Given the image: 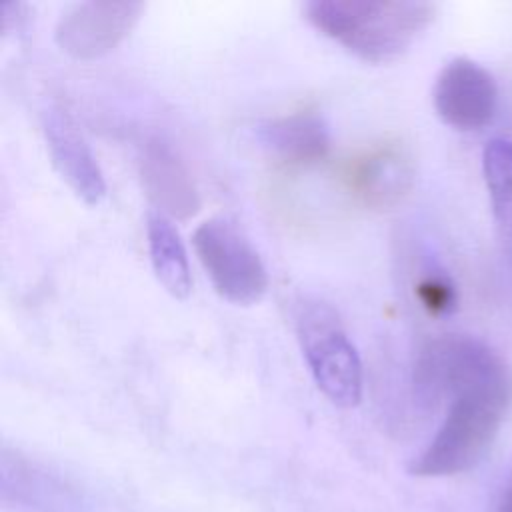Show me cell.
<instances>
[{
    "label": "cell",
    "mask_w": 512,
    "mask_h": 512,
    "mask_svg": "<svg viewBox=\"0 0 512 512\" xmlns=\"http://www.w3.org/2000/svg\"><path fill=\"white\" fill-rule=\"evenodd\" d=\"M482 174L498 240L512 258V142L494 138L484 146Z\"/></svg>",
    "instance_id": "obj_12"
},
{
    "label": "cell",
    "mask_w": 512,
    "mask_h": 512,
    "mask_svg": "<svg viewBox=\"0 0 512 512\" xmlns=\"http://www.w3.org/2000/svg\"><path fill=\"white\" fill-rule=\"evenodd\" d=\"M44 142L60 178L86 204L106 196V180L74 118L60 104H46L40 114Z\"/></svg>",
    "instance_id": "obj_8"
},
{
    "label": "cell",
    "mask_w": 512,
    "mask_h": 512,
    "mask_svg": "<svg viewBox=\"0 0 512 512\" xmlns=\"http://www.w3.org/2000/svg\"><path fill=\"white\" fill-rule=\"evenodd\" d=\"M296 336L320 392L340 408L356 406L364 384L362 362L338 314L324 302H302Z\"/></svg>",
    "instance_id": "obj_3"
},
{
    "label": "cell",
    "mask_w": 512,
    "mask_h": 512,
    "mask_svg": "<svg viewBox=\"0 0 512 512\" xmlns=\"http://www.w3.org/2000/svg\"><path fill=\"white\" fill-rule=\"evenodd\" d=\"M138 172L146 196L160 214L186 220L200 210V192L188 166L162 138L152 136L142 142Z\"/></svg>",
    "instance_id": "obj_9"
},
{
    "label": "cell",
    "mask_w": 512,
    "mask_h": 512,
    "mask_svg": "<svg viewBox=\"0 0 512 512\" xmlns=\"http://www.w3.org/2000/svg\"><path fill=\"white\" fill-rule=\"evenodd\" d=\"M432 104L438 118L456 130H480L496 114L498 86L494 76L476 60L456 56L442 66L434 80Z\"/></svg>",
    "instance_id": "obj_6"
},
{
    "label": "cell",
    "mask_w": 512,
    "mask_h": 512,
    "mask_svg": "<svg viewBox=\"0 0 512 512\" xmlns=\"http://www.w3.org/2000/svg\"><path fill=\"white\" fill-rule=\"evenodd\" d=\"M342 182L360 204L386 210L412 188V156L398 140L376 142L344 162Z\"/></svg>",
    "instance_id": "obj_7"
},
{
    "label": "cell",
    "mask_w": 512,
    "mask_h": 512,
    "mask_svg": "<svg viewBox=\"0 0 512 512\" xmlns=\"http://www.w3.org/2000/svg\"><path fill=\"white\" fill-rule=\"evenodd\" d=\"M194 252L214 290L228 302L250 306L268 290V270L250 240L226 218H210L192 234Z\"/></svg>",
    "instance_id": "obj_4"
},
{
    "label": "cell",
    "mask_w": 512,
    "mask_h": 512,
    "mask_svg": "<svg viewBox=\"0 0 512 512\" xmlns=\"http://www.w3.org/2000/svg\"><path fill=\"white\" fill-rule=\"evenodd\" d=\"M144 10L136 0H84L70 4L54 26V40L66 54L90 60L114 50Z\"/></svg>",
    "instance_id": "obj_5"
},
{
    "label": "cell",
    "mask_w": 512,
    "mask_h": 512,
    "mask_svg": "<svg viewBox=\"0 0 512 512\" xmlns=\"http://www.w3.org/2000/svg\"><path fill=\"white\" fill-rule=\"evenodd\" d=\"M262 142L284 162L310 164L320 160L328 146V130L316 112L300 110L266 122L260 128Z\"/></svg>",
    "instance_id": "obj_10"
},
{
    "label": "cell",
    "mask_w": 512,
    "mask_h": 512,
    "mask_svg": "<svg viewBox=\"0 0 512 512\" xmlns=\"http://www.w3.org/2000/svg\"><path fill=\"white\" fill-rule=\"evenodd\" d=\"M430 444L410 464L418 478L456 476L476 466L494 444L512 406V370L504 358L458 386Z\"/></svg>",
    "instance_id": "obj_1"
},
{
    "label": "cell",
    "mask_w": 512,
    "mask_h": 512,
    "mask_svg": "<svg viewBox=\"0 0 512 512\" xmlns=\"http://www.w3.org/2000/svg\"><path fill=\"white\" fill-rule=\"evenodd\" d=\"M148 254L160 284L174 296L186 298L192 290V274L186 248L168 216L148 212L146 216Z\"/></svg>",
    "instance_id": "obj_11"
},
{
    "label": "cell",
    "mask_w": 512,
    "mask_h": 512,
    "mask_svg": "<svg viewBox=\"0 0 512 512\" xmlns=\"http://www.w3.org/2000/svg\"><path fill=\"white\" fill-rule=\"evenodd\" d=\"M306 20L366 62L400 56L434 20L426 0H310Z\"/></svg>",
    "instance_id": "obj_2"
},
{
    "label": "cell",
    "mask_w": 512,
    "mask_h": 512,
    "mask_svg": "<svg viewBox=\"0 0 512 512\" xmlns=\"http://www.w3.org/2000/svg\"><path fill=\"white\" fill-rule=\"evenodd\" d=\"M498 512H512V474H510V480L502 492V500H500V506H498Z\"/></svg>",
    "instance_id": "obj_14"
},
{
    "label": "cell",
    "mask_w": 512,
    "mask_h": 512,
    "mask_svg": "<svg viewBox=\"0 0 512 512\" xmlns=\"http://www.w3.org/2000/svg\"><path fill=\"white\" fill-rule=\"evenodd\" d=\"M414 292L422 308L432 316H444L456 308V288L440 270H428L422 274L414 286Z\"/></svg>",
    "instance_id": "obj_13"
}]
</instances>
